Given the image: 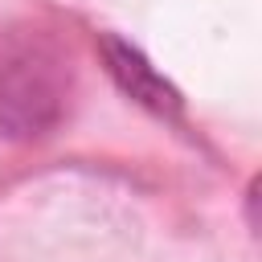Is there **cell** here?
<instances>
[{
  "label": "cell",
  "mask_w": 262,
  "mask_h": 262,
  "mask_svg": "<svg viewBox=\"0 0 262 262\" xmlns=\"http://www.w3.org/2000/svg\"><path fill=\"white\" fill-rule=\"evenodd\" d=\"M70 70L61 49L41 33H16L0 45V135L37 139L66 111Z\"/></svg>",
  "instance_id": "cell-1"
},
{
  "label": "cell",
  "mask_w": 262,
  "mask_h": 262,
  "mask_svg": "<svg viewBox=\"0 0 262 262\" xmlns=\"http://www.w3.org/2000/svg\"><path fill=\"white\" fill-rule=\"evenodd\" d=\"M102 61L111 70V78L119 82V90L127 98H135L139 106L156 111V115H176L180 111V90L156 74V66L123 37H102Z\"/></svg>",
  "instance_id": "cell-2"
}]
</instances>
